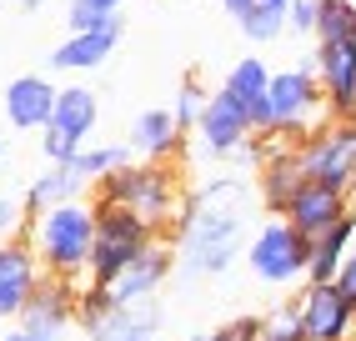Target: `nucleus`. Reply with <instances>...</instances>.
<instances>
[{
  "mask_svg": "<svg viewBox=\"0 0 356 341\" xmlns=\"http://www.w3.org/2000/svg\"><path fill=\"white\" fill-rule=\"evenodd\" d=\"M256 201L261 196L246 176H216L211 186L191 191L181 221L165 236L176 246V271L181 276H226L236 256H241Z\"/></svg>",
  "mask_w": 356,
  "mask_h": 341,
  "instance_id": "1",
  "label": "nucleus"
},
{
  "mask_svg": "<svg viewBox=\"0 0 356 341\" xmlns=\"http://www.w3.org/2000/svg\"><path fill=\"white\" fill-rule=\"evenodd\" d=\"M96 201L121 206L131 216H140L151 231L171 236V226L186 211V191H181V170L176 166H156V161H131L126 170H115L96 186Z\"/></svg>",
  "mask_w": 356,
  "mask_h": 341,
  "instance_id": "2",
  "label": "nucleus"
},
{
  "mask_svg": "<svg viewBox=\"0 0 356 341\" xmlns=\"http://www.w3.org/2000/svg\"><path fill=\"white\" fill-rule=\"evenodd\" d=\"M26 241L35 246L45 276H60V281L90 276V251H96V201H70V206H56V211L35 216Z\"/></svg>",
  "mask_w": 356,
  "mask_h": 341,
  "instance_id": "3",
  "label": "nucleus"
},
{
  "mask_svg": "<svg viewBox=\"0 0 356 341\" xmlns=\"http://www.w3.org/2000/svg\"><path fill=\"white\" fill-rule=\"evenodd\" d=\"M271 136L276 141H306L312 131H321L331 111H326V95H321V81L312 65H291V70H276L271 76Z\"/></svg>",
  "mask_w": 356,
  "mask_h": 341,
  "instance_id": "4",
  "label": "nucleus"
},
{
  "mask_svg": "<svg viewBox=\"0 0 356 341\" xmlns=\"http://www.w3.org/2000/svg\"><path fill=\"white\" fill-rule=\"evenodd\" d=\"M156 241H165V236L151 231L140 216L96 201V251H90V276H86V281H90V286H111L136 256H146Z\"/></svg>",
  "mask_w": 356,
  "mask_h": 341,
  "instance_id": "5",
  "label": "nucleus"
},
{
  "mask_svg": "<svg viewBox=\"0 0 356 341\" xmlns=\"http://www.w3.org/2000/svg\"><path fill=\"white\" fill-rule=\"evenodd\" d=\"M246 266H251V276L266 281V286L306 281V266H312V241H306L291 221L266 216V221L256 226V236L246 241Z\"/></svg>",
  "mask_w": 356,
  "mask_h": 341,
  "instance_id": "6",
  "label": "nucleus"
},
{
  "mask_svg": "<svg viewBox=\"0 0 356 341\" xmlns=\"http://www.w3.org/2000/svg\"><path fill=\"white\" fill-rule=\"evenodd\" d=\"M296 156H301L306 181L351 196L356 191V120H326L321 131L296 141Z\"/></svg>",
  "mask_w": 356,
  "mask_h": 341,
  "instance_id": "7",
  "label": "nucleus"
},
{
  "mask_svg": "<svg viewBox=\"0 0 356 341\" xmlns=\"http://www.w3.org/2000/svg\"><path fill=\"white\" fill-rule=\"evenodd\" d=\"M45 271H40V256L26 236H15V241H0V322H20L31 306V296L40 291Z\"/></svg>",
  "mask_w": 356,
  "mask_h": 341,
  "instance_id": "8",
  "label": "nucleus"
},
{
  "mask_svg": "<svg viewBox=\"0 0 356 341\" xmlns=\"http://www.w3.org/2000/svg\"><path fill=\"white\" fill-rule=\"evenodd\" d=\"M251 136H256V131H251L246 106L236 101V95H226V90L211 95V106H206L201 126H196V145H201V156H211V161H231V156L241 151Z\"/></svg>",
  "mask_w": 356,
  "mask_h": 341,
  "instance_id": "9",
  "label": "nucleus"
},
{
  "mask_svg": "<svg viewBox=\"0 0 356 341\" xmlns=\"http://www.w3.org/2000/svg\"><path fill=\"white\" fill-rule=\"evenodd\" d=\"M306 65H312L316 81H321V95H326L331 120H356V40L316 45Z\"/></svg>",
  "mask_w": 356,
  "mask_h": 341,
  "instance_id": "10",
  "label": "nucleus"
},
{
  "mask_svg": "<svg viewBox=\"0 0 356 341\" xmlns=\"http://www.w3.org/2000/svg\"><path fill=\"white\" fill-rule=\"evenodd\" d=\"M296 311H301V331L306 341H356V306L331 286H306L296 296Z\"/></svg>",
  "mask_w": 356,
  "mask_h": 341,
  "instance_id": "11",
  "label": "nucleus"
},
{
  "mask_svg": "<svg viewBox=\"0 0 356 341\" xmlns=\"http://www.w3.org/2000/svg\"><path fill=\"white\" fill-rule=\"evenodd\" d=\"M76 306H81V286L76 281H60V276H45L40 291L31 296L26 316H20V331H31L40 341H60L70 326H76Z\"/></svg>",
  "mask_w": 356,
  "mask_h": 341,
  "instance_id": "12",
  "label": "nucleus"
},
{
  "mask_svg": "<svg viewBox=\"0 0 356 341\" xmlns=\"http://www.w3.org/2000/svg\"><path fill=\"white\" fill-rule=\"evenodd\" d=\"M171 271H176V246L171 241H156V246L146 251V256H136L121 276L111 281V296H115V306H140V301H156V291L171 281Z\"/></svg>",
  "mask_w": 356,
  "mask_h": 341,
  "instance_id": "13",
  "label": "nucleus"
},
{
  "mask_svg": "<svg viewBox=\"0 0 356 341\" xmlns=\"http://www.w3.org/2000/svg\"><path fill=\"white\" fill-rule=\"evenodd\" d=\"M301 186H306V170H301L296 145L271 136V151H266V161H261V170H256V196H261V206H266L271 216H281Z\"/></svg>",
  "mask_w": 356,
  "mask_h": 341,
  "instance_id": "14",
  "label": "nucleus"
},
{
  "mask_svg": "<svg viewBox=\"0 0 356 341\" xmlns=\"http://www.w3.org/2000/svg\"><path fill=\"white\" fill-rule=\"evenodd\" d=\"M56 95L60 86L51 76H15L0 95V106H6V120L15 131H45L56 120Z\"/></svg>",
  "mask_w": 356,
  "mask_h": 341,
  "instance_id": "15",
  "label": "nucleus"
},
{
  "mask_svg": "<svg viewBox=\"0 0 356 341\" xmlns=\"http://www.w3.org/2000/svg\"><path fill=\"white\" fill-rule=\"evenodd\" d=\"M356 206H351V196H341V191H331V186H316V181H306L296 196H291V206L281 211V221H291L306 241H316L321 231H331L341 221V216H351Z\"/></svg>",
  "mask_w": 356,
  "mask_h": 341,
  "instance_id": "16",
  "label": "nucleus"
},
{
  "mask_svg": "<svg viewBox=\"0 0 356 341\" xmlns=\"http://www.w3.org/2000/svg\"><path fill=\"white\" fill-rule=\"evenodd\" d=\"M131 151L136 161H156V166H171L181 151H186V131L176 126L171 111H140L131 120Z\"/></svg>",
  "mask_w": 356,
  "mask_h": 341,
  "instance_id": "17",
  "label": "nucleus"
},
{
  "mask_svg": "<svg viewBox=\"0 0 356 341\" xmlns=\"http://www.w3.org/2000/svg\"><path fill=\"white\" fill-rule=\"evenodd\" d=\"M126 35V20L115 15L106 31H90V35H65L56 51H51V70H96L115 56V45Z\"/></svg>",
  "mask_w": 356,
  "mask_h": 341,
  "instance_id": "18",
  "label": "nucleus"
},
{
  "mask_svg": "<svg viewBox=\"0 0 356 341\" xmlns=\"http://www.w3.org/2000/svg\"><path fill=\"white\" fill-rule=\"evenodd\" d=\"M356 251V211L341 216L331 231H321L312 241V266H306V286H331L337 271L346 266V256Z\"/></svg>",
  "mask_w": 356,
  "mask_h": 341,
  "instance_id": "19",
  "label": "nucleus"
},
{
  "mask_svg": "<svg viewBox=\"0 0 356 341\" xmlns=\"http://www.w3.org/2000/svg\"><path fill=\"white\" fill-rule=\"evenodd\" d=\"M86 181L76 176L70 166H45L40 176L26 186V211H31V221L45 211H56V206H70V201H86Z\"/></svg>",
  "mask_w": 356,
  "mask_h": 341,
  "instance_id": "20",
  "label": "nucleus"
},
{
  "mask_svg": "<svg viewBox=\"0 0 356 341\" xmlns=\"http://www.w3.org/2000/svg\"><path fill=\"white\" fill-rule=\"evenodd\" d=\"M96 120H101V101H96V90H90V86H60V95H56V120H51L56 131L76 136V141L86 145V141H90V131H96Z\"/></svg>",
  "mask_w": 356,
  "mask_h": 341,
  "instance_id": "21",
  "label": "nucleus"
},
{
  "mask_svg": "<svg viewBox=\"0 0 356 341\" xmlns=\"http://www.w3.org/2000/svg\"><path fill=\"white\" fill-rule=\"evenodd\" d=\"M271 76H276V70H266V61H261V56H241V61L226 70L221 90H226V95H236L241 106H256V101H266Z\"/></svg>",
  "mask_w": 356,
  "mask_h": 341,
  "instance_id": "22",
  "label": "nucleus"
},
{
  "mask_svg": "<svg viewBox=\"0 0 356 341\" xmlns=\"http://www.w3.org/2000/svg\"><path fill=\"white\" fill-rule=\"evenodd\" d=\"M136 161V151L131 145H86V151L70 161V170L86 181V186H101L106 176H115V170H126Z\"/></svg>",
  "mask_w": 356,
  "mask_h": 341,
  "instance_id": "23",
  "label": "nucleus"
},
{
  "mask_svg": "<svg viewBox=\"0 0 356 341\" xmlns=\"http://www.w3.org/2000/svg\"><path fill=\"white\" fill-rule=\"evenodd\" d=\"M356 40V0H321L316 10V45Z\"/></svg>",
  "mask_w": 356,
  "mask_h": 341,
  "instance_id": "24",
  "label": "nucleus"
},
{
  "mask_svg": "<svg viewBox=\"0 0 356 341\" xmlns=\"http://www.w3.org/2000/svg\"><path fill=\"white\" fill-rule=\"evenodd\" d=\"M206 106H211V90L196 81V76H186L181 86H176V101H171V116H176V126L191 136L196 126H201V116H206Z\"/></svg>",
  "mask_w": 356,
  "mask_h": 341,
  "instance_id": "25",
  "label": "nucleus"
},
{
  "mask_svg": "<svg viewBox=\"0 0 356 341\" xmlns=\"http://www.w3.org/2000/svg\"><path fill=\"white\" fill-rule=\"evenodd\" d=\"M261 341H306L296 301H281V306H271L261 316Z\"/></svg>",
  "mask_w": 356,
  "mask_h": 341,
  "instance_id": "26",
  "label": "nucleus"
},
{
  "mask_svg": "<svg viewBox=\"0 0 356 341\" xmlns=\"http://www.w3.org/2000/svg\"><path fill=\"white\" fill-rule=\"evenodd\" d=\"M236 26H241V35H246V40L266 45V40H276L281 31H286V15H276V10H261V6H251L246 15H236Z\"/></svg>",
  "mask_w": 356,
  "mask_h": 341,
  "instance_id": "27",
  "label": "nucleus"
},
{
  "mask_svg": "<svg viewBox=\"0 0 356 341\" xmlns=\"http://www.w3.org/2000/svg\"><path fill=\"white\" fill-rule=\"evenodd\" d=\"M81 151H86V145H81L76 136H65V131H56V126L40 131V156H45V166H70Z\"/></svg>",
  "mask_w": 356,
  "mask_h": 341,
  "instance_id": "28",
  "label": "nucleus"
},
{
  "mask_svg": "<svg viewBox=\"0 0 356 341\" xmlns=\"http://www.w3.org/2000/svg\"><path fill=\"white\" fill-rule=\"evenodd\" d=\"M115 15H106L96 0H70V10H65V26L70 35H90V31H106Z\"/></svg>",
  "mask_w": 356,
  "mask_h": 341,
  "instance_id": "29",
  "label": "nucleus"
},
{
  "mask_svg": "<svg viewBox=\"0 0 356 341\" xmlns=\"http://www.w3.org/2000/svg\"><path fill=\"white\" fill-rule=\"evenodd\" d=\"M316 10H321V0H291L286 26H291V31H301V35H316Z\"/></svg>",
  "mask_w": 356,
  "mask_h": 341,
  "instance_id": "30",
  "label": "nucleus"
},
{
  "mask_svg": "<svg viewBox=\"0 0 356 341\" xmlns=\"http://www.w3.org/2000/svg\"><path fill=\"white\" fill-rule=\"evenodd\" d=\"M20 211H26V201L0 196V241H15L20 236Z\"/></svg>",
  "mask_w": 356,
  "mask_h": 341,
  "instance_id": "31",
  "label": "nucleus"
},
{
  "mask_svg": "<svg viewBox=\"0 0 356 341\" xmlns=\"http://www.w3.org/2000/svg\"><path fill=\"white\" fill-rule=\"evenodd\" d=\"M337 291H341V296L356 306V251L346 256V266H341V271H337Z\"/></svg>",
  "mask_w": 356,
  "mask_h": 341,
  "instance_id": "32",
  "label": "nucleus"
},
{
  "mask_svg": "<svg viewBox=\"0 0 356 341\" xmlns=\"http://www.w3.org/2000/svg\"><path fill=\"white\" fill-rule=\"evenodd\" d=\"M191 341H236V336H231V326H216V331H196Z\"/></svg>",
  "mask_w": 356,
  "mask_h": 341,
  "instance_id": "33",
  "label": "nucleus"
},
{
  "mask_svg": "<svg viewBox=\"0 0 356 341\" xmlns=\"http://www.w3.org/2000/svg\"><path fill=\"white\" fill-rule=\"evenodd\" d=\"M0 341H40V336H31V331H20V326H6V331H0Z\"/></svg>",
  "mask_w": 356,
  "mask_h": 341,
  "instance_id": "34",
  "label": "nucleus"
},
{
  "mask_svg": "<svg viewBox=\"0 0 356 341\" xmlns=\"http://www.w3.org/2000/svg\"><path fill=\"white\" fill-rule=\"evenodd\" d=\"M106 341H156V331H121V336H106Z\"/></svg>",
  "mask_w": 356,
  "mask_h": 341,
  "instance_id": "35",
  "label": "nucleus"
},
{
  "mask_svg": "<svg viewBox=\"0 0 356 341\" xmlns=\"http://www.w3.org/2000/svg\"><path fill=\"white\" fill-rule=\"evenodd\" d=\"M221 6H226V10H231V15H246V10H251V6H256V0H221Z\"/></svg>",
  "mask_w": 356,
  "mask_h": 341,
  "instance_id": "36",
  "label": "nucleus"
},
{
  "mask_svg": "<svg viewBox=\"0 0 356 341\" xmlns=\"http://www.w3.org/2000/svg\"><path fill=\"white\" fill-rule=\"evenodd\" d=\"M96 6H101L106 15H121V6H126V0H96Z\"/></svg>",
  "mask_w": 356,
  "mask_h": 341,
  "instance_id": "37",
  "label": "nucleus"
},
{
  "mask_svg": "<svg viewBox=\"0 0 356 341\" xmlns=\"http://www.w3.org/2000/svg\"><path fill=\"white\" fill-rule=\"evenodd\" d=\"M20 6H26V10H40V6H51V0H20Z\"/></svg>",
  "mask_w": 356,
  "mask_h": 341,
  "instance_id": "38",
  "label": "nucleus"
},
{
  "mask_svg": "<svg viewBox=\"0 0 356 341\" xmlns=\"http://www.w3.org/2000/svg\"><path fill=\"white\" fill-rule=\"evenodd\" d=\"M0 161H6V136H0Z\"/></svg>",
  "mask_w": 356,
  "mask_h": 341,
  "instance_id": "39",
  "label": "nucleus"
}]
</instances>
